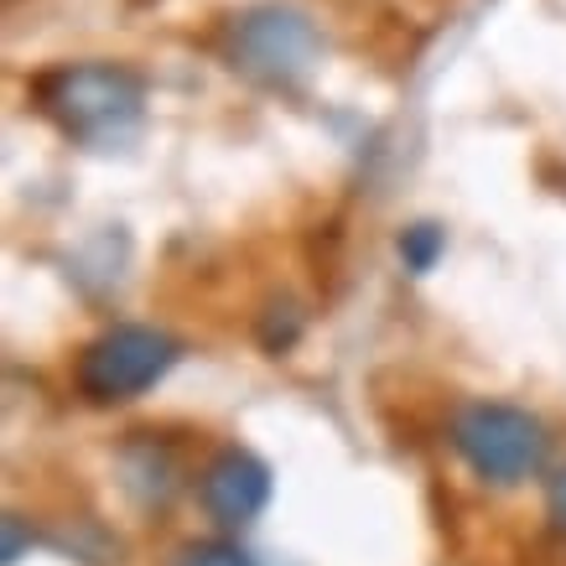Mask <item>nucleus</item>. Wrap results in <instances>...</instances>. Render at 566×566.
I'll return each instance as SVG.
<instances>
[{"mask_svg":"<svg viewBox=\"0 0 566 566\" xmlns=\"http://www.w3.org/2000/svg\"><path fill=\"white\" fill-rule=\"evenodd\" d=\"M36 104L69 140L109 151L146 120V84L120 63H73L36 84Z\"/></svg>","mask_w":566,"mask_h":566,"instance_id":"f257e3e1","label":"nucleus"},{"mask_svg":"<svg viewBox=\"0 0 566 566\" xmlns=\"http://www.w3.org/2000/svg\"><path fill=\"white\" fill-rule=\"evenodd\" d=\"M452 447L483 483H525L546 468L551 437L531 411L520 406H499V400H473L452 416Z\"/></svg>","mask_w":566,"mask_h":566,"instance_id":"f03ea898","label":"nucleus"},{"mask_svg":"<svg viewBox=\"0 0 566 566\" xmlns=\"http://www.w3.org/2000/svg\"><path fill=\"white\" fill-rule=\"evenodd\" d=\"M323 57V36L292 6H255L229 27V63L271 88L302 84Z\"/></svg>","mask_w":566,"mask_h":566,"instance_id":"7ed1b4c3","label":"nucleus"},{"mask_svg":"<svg viewBox=\"0 0 566 566\" xmlns=\"http://www.w3.org/2000/svg\"><path fill=\"white\" fill-rule=\"evenodd\" d=\"M177 364V344L156 327H109L94 344L84 348L78 359V390L94 400V406H120V400H136L156 385Z\"/></svg>","mask_w":566,"mask_h":566,"instance_id":"20e7f679","label":"nucleus"},{"mask_svg":"<svg viewBox=\"0 0 566 566\" xmlns=\"http://www.w3.org/2000/svg\"><path fill=\"white\" fill-rule=\"evenodd\" d=\"M198 499H203V510L219 520L223 531H240L271 504V468L260 463L255 452H244V447H223L219 458L203 468V479H198Z\"/></svg>","mask_w":566,"mask_h":566,"instance_id":"39448f33","label":"nucleus"},{"mask_svg":"<svg viewBox=\"0 0 566 566\" xmlns=\"http://www.w3.org/2000/svg\"><path fill=\"white\" fill-rule=\"evenodd\" d=\"M437 255H442V229H437V223H416V229L400 234V260H406V271H416V275L431 271Z\"/></svg>","mask_w":566,"mask_h":566,"instance_id":"423d86ee","label":"nucleus"},{"mask_svg":"<svg viewBox=\"0 0 566 566\" xmlns=\"http://www.w3.org/2000/svg\"><path fill=\"white\" fill-rule=\"evenodd\" d=\"M172 566H255L234 541H192L172 556Z\"/></svg>","mask_w":566,"mask_h":566,"instance_id":"0eeeda50","label":"nucleus"},{"mask_svg":"<svg viewBox=\"0 0 566 566\" xmlns=\"http://www.w3.org/2000/svg\"><path fill=\"white\" fill-rule=\"evenodd\" d=\"M546 504H551V520H556V525L566 531V468L556 473V479H551V499H546Z\"/></svg>","mask_w":566,"mask_h":566,"instance_id":"6e6552de","label":"nucleus"}]
</instances>
